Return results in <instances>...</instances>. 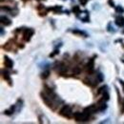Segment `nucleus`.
<instances>
[{
	"instance_id": "obj_1",
	"label": "nucleus",
	"mask_w": 124,
	"mask_h": 124,
	"mask_svg": "<svg viewBox=\"0 0 124 124\" xmlns=\"http://www.w3.org/2000/svg\"><path fill=\"white\" fill-rule=\"evenodd\" d=\"M89 117H90V115L86 114L85 112H83V113L77 112V113L74 114V118L78 122H86V121L89 120Z\"/></svg>"
},
{
	"instance_id": "obj_2",
	"label": "nucleus",
	"mask_w": 124,
	"mask_h": 124,
	"mask_svg": "<svg viewBox=\"0 0 124 124\" xmlns=\"http://www.w3.org/2000/svg\"><path fill=\"white\" fill-rule=\"evenodd\" d=\"M60 115H61L62 116L66 117V118H71L72 116H74L72 108H71L70 106H68V105H65V106L60 110Z\"/></svg>"
},
{
	"instance_id": "obj_3",
	"label": "nucleus",
	"mask_w": 124,
	"mask_h": 124,
	"mask_svg": "<svg viewBox=\"0 0 124 124\" xmlns=\"http://www.w3.org/2000/svg\"><path fill=\"white\" fill-rule=\"evenodd\" d=\"M41 97H42V100L45 102V104H46L48 107L53 108V105H54V100L48 93H46L45 92L44 93H41Z\"/></svg>"
},
{
	"instance_id": "obj_4",
	"label": "nucleus",
	"mask_w": 124,
	"mask_h": 124,
	"mask_svg": "<svg viewBox=\"0 0 124 124\" xmlns=\"http://www.w3.org/2000/svg\"><path fill=\"white\" fill-rule=\"evenodd\" d=\"M33 33H34V31L31 29V28H28V29H25L24 31H23V38H24V40L25 41H30L31 38V36L33 35Z\"/></svg>"
},
{
	"instance_id": "obj_5",
	"label": "nucleus",
	"mask_w": 124,
	"mask_h": 124,
	"mask_svg": "<svg viewBox=\"0 0 124 124\" xmlns=\"http://www.w3.org/2000/svg\"><path fill=\"white\" fill-rule=\"evenodd\" d=\"M86 70H87V73L89 75H92L94 71V59L93 58H91L89 62L87 63L86 65Z\"/></svg>"
},
{
	"instance_id": "obj_6",
	"label": "nucleus",
	"mask_w": 124,
	"mask_h": 124,
	"mask_svg": "<svg viewBox=\"0 0 124 124\" xmlns=\"http://www.w3.org/2000/svg\"><path fill=\"white\" fill-rule=\"evenodd\" d=\"M84 112L88 115H91V114H94L96 112H98V109H97V105H91L89 107H86L84 109Z\"/></svg>"
},
{
	"instance_id": "obj_7",
	"label": "nucleus",
	"mask_w": 124,
	"mask_h": 124,
	"mask_svg": "<svg viewBox=\"0 0 124 124\" xmlns=\"http://www.w3.org/2000/svg\"><path fill=\"white\" fill-rule=\"evenodd\" d=\"M4 65H5V67H7L9 69H12L14 67V61L9 56L5 55L4 56Z\"/></svg>"
},
{
	"instance_id": "obj_8",
	"label": "nucleus",
	"mask_w": 124,
	"mask_h": 124,
	"mask_svg": "<svg viewBox=\"0 0 124 124\" xmlns=\"http://www.w3.org/2000/svg\"><path fill=\"white\" fill-rule=\"evenodd\" d=\"M55 70H56V72H58L59 74L64 75V74L67 72L68 68H67V66H65L63 63H58V64H57V68H56Z\"/></svg>"
},
{
	"instance_id": "obj_9",
	"label": "nucleus",
	"mask_w": 124,
	"mask_h": 124,
	"mask_svg": "<svg viewBox=\"0 0 124 124\" xmlns=\"http://www.w3.org/2000/svg\"><path fill=\"white\" fill-rule=\"evenodd\" d=\"M115 22H116V26H118V27H123L124 26V16H116Z\"/></svg>"
},
{
	"instance_id": "obj_10",
	"label": "nucleus",
	"mask_w": 124,
	"mask_h": 124,
	"mask_svg": "<svg viewBox=\"0 0 124 124\" xmlns=\"http://www.w3.org/2000/svg\"><path fill=\"white\" fill-rule=\"evenodd\" d=\"M72 32L77 34V35H79V36H83V37H88V33L86 31H81V30H78V29H75V30H72Z\"/></svg>"
},
{
	"instance_id": "obj_11",
	"label": "nucleus",
	"mask_w": 124,
	"mask_h": 124,
	"mask_svg": "<svg viewBox=\"0 0 124 124\" xmlns=\"http://www.w3.org/2000/svg\"><path fill=\"white\" fill-rule=\"evenodd\" d=\"M1 23H2L3 25H5V26H10V25L12 24V21H11L7 16H1Z\"/></svg>"
},
{
	"instance_id": "obj_12",
	"label": "nucleus",
	"mask_w": 124,
	"mask_h": 124,
	"mask_svg": "<svg viewBox=\"0 0 124 124\" xmlns=\"http://www.w3.org/2000/svg\"><path fill=\"white\" fill-rule=\"evenodd\" d=\"M80 19L83 21V22H89V20H90V17H89V14H88V12H83V13H81V16H80Z\"/></svg>"
},
{
	"instance_id": "obj_13",
	"label": "nucleus",
	"mask_w": 124,
	"mask_h": 124,
	"mask_svg": "<svg viewBox=\"0 0 124 124\" xmlns=\"http://www.w3.org/2000/svg\"><path fill=\"white\" fill-rule=\"evenodd\" d=\"M2 77L3 78L5 79V80H7L8 82H9V84L10 85H12V79H11V77H10V74L8 73V72H4V71H2Z\"/></svg>"
},
{
	"instance_id": "obj_14",
	"label": "nucleus",
	"mask_w": 124,
	"mask_h": 124,
	"mask_svg": "<svg viewBox=\"0 0 124 124\" xmlns=\"http://www.w3.org/2000/svg\"><path fill=\"white\" fill-rule=\"evenodd\" d=\"M107 31H108L109 32H116V29L114 28V26L112 25L111 22L107 25Z\"/></svg>"
},
{
	"instance_id": "obj_15",
	"label": "nucleus",
	"mask_w": 124,
	"mask_h": 124,
	"mask_svg": "<svg viewBox=\"0 0 124 124\" xmlns=\"http://www.w3.org/2000/svg\"><path fill=\"white\" fill-rule=\"evenodd\" d=\"M73 13H74V14H76V15H79V14H81V11H80L79 6H74V7H73Z\"/></svg>"
},
{
	"instance_id": "obj_16",
	"label": "nucleus",
	"mask_w": 124,
	"mask_h": 124,
	"mask_svg": "<svg viewBox=\"0 0 124 124\" xmlns=\"http://www.w3.org/2000/svg\"><path fill=\"white\" fill-rule=\"evenodd\" d=\"M61 6H55V7H54V8H49L48 10L49 11H54V13H57V12H59V11H61Z\"/></svg>"
},
{
	"instance_id": "obj_17",
	"label": "nucleus",
	"mask_w": 124,
	"mask_h": 124,
	"mask_svg": "<svg viewBox=\"0 0 124 124\" xmlns=\"http://www.w3.org/2000/svg\"><path fill=\"white\" fill-rule=\"evenodd\" d=\"M49 76H50V71H49V70H46L45 72H43V73L41 74V78H43V79L48 78H49Z\"/></svg>"
},
{
	"instance_id": "obj_18",
	"label": "nucleus",
	"mask_w": 124,
	"mask_h": 124,
	"mask_svg": "<svg viewBox=\"0 0 124 124\" xmlns=\"http://www.w3.org/2000/svg\"><path fill=\"white\" fill-rule=\"evenodd\" d=\"M116 12L118 13V14H123L124 13V9L122 6H116Z\"/></svg>"
},
{
	"instance_id": "obj_19",
	"label": "nucleus",
	"mask_w": 124,
	"mask_h": 124,
	"mask_svg": "<svg viewBox=\"0 0 124 124\" xmlns=\"http://www.w3.org/2000/svg\"><path fill=\"white\" fill-rule=\"evenodd\" d=\"M103 79H104V76H103L101 73H99V74L96 75V80H97L98 82H102Z\"/></svg>"
},
{
	"instance_id": "obj_20",
	"label": "nucleus",
	"mask_w": 124,
	"mask_h": 124,
	"mask_svg": "<svg viewBox=\"0 0 124 124\" xmlns=\"http://www.w3.org/2000/svg\"><path fill=\"white\" fill-rule=\"evenodd\" d=\"M73 73H74L75 75H79V74L81 73V68H80V67H75L74 70H73Z\"/></svg>"
},
{
	"instance_id": "obj_21",
	"label": "nucleus",
	"mask_w": 124,
	"mask_h": 124,
	"mask_svg": "<svg viewBox=\"0 0 124 124\" xmlns=\"http://www.w3.org/2000/svg\"><path fill=\"white\" fill-rule=\"evenodd\" d=\"M39 66H40V68H43V69H46V68H48V67L50 66V63H48V62H44V63H42V64H40Z\"/></svg>"
},
{
	"instance_id": "obj_22",
	"label": "nucleus",
	"mask_w": 124,
	"mask_h": 124,
	"mask_svg": "<svg viewBox=\"0 0 124 124\" xmlns=\"http://www.w3.org/2000/svg\"><path fill=\"white\" fill-rule=\"evenodd\" d=\"M58 53H59V50H54V52L53 54H50V57H53V56H54V55H55L56 54H58Z\"/></svg>"
},
{
	"instance_id": "obj_23",
	"label": "nucleus",
	"mask_w": 124,
	"mask_h": 124,
	"mask_svg": "<svg viewBox=\"0 0 124 124\" xmlns=\"http://www.w3.org/2000/svg\"><path fill=\"white\" fill-rule=\"evenodd\" d=\"M79 2L81 3V5H83V6H85V5L87 4V2H88V0H79Z\"/></svg>"
},
{
	"instance_id": "obj_24",
	"label": "nucleus",
	"mask_w": 124,
	"mask_h": 124,
	"mask_svg": "<svg viewBox=\"0 0 124 124\" xmlns=\"http://www.w3.org/2000/svg\"><path fill=\"white\" fill-rule=\"evenodd\" d=\"M5 34V31L3 30V28H1V35H4Z\"/></svg>"
},
{
	"instance_id": "obj_25",
	"label": "nucleus",
	"mask_w": 124,
	"mask_h": 124,
	"mask_svg": "<svg viewBox=\"0 0 124 124\" xmlns=\"http://www.w3.org/2000/svg\"><path fill=\"white\" fill-rule=\"evenodd\" d=\"M120 83H121V85L123 86V88H124V81H121V80H120Z\"/></svg>"
},
{
	"instance_id": "obj_26",
	"label": "nucleus",
	"mask_w": 124,
	"mask_h": 124,
	"mask_svg": "<svg viewBox=\"0 0 124 124\" xmlns=\"http://www.w3.org/2000/svg\"><path fill=\"white\" fill-rule=\"evenodd\" d=\"M121 112L124 113V101H123V108H122V110H121Z\"/></svg>"
},
{
	"instance_id": "obj_27",
	"label": "nucleus",
	"mask_w": 124,
	"mask_h": 124,
	"mask_svg": "<svg viewBox=\"0 0 124 124\" xmlns=\"http://www.w3.org/2000/svg\"><path fill=\"white\" fill-rule=\"evenodd\" d=\"M122 61H123V62H124V60H122Z\"/></svg>"
},
{
	"instance_id": "obj_28",
	"label": "nucleus",
	"mask_w": 124,
	"mask_h": 124,
	"mask_svg": "<svg viewBox=\"0 0 124 124\" xmlns=\"http://www.w3.org/2000/svg\"><path fill=\"white\" fill-rule=\"evenodd\" d=\"M123 33H124V31H123Z\"/></svg>"
},
{
	"instance_id": "obj_29",
	"label": "nucleus",
	"mask_w": 124,
	"mask_h": 124,
	"mask_svg": "<svg viewBox=\"0 0 124 124\" xmlns=\"http://www.w3.org/2000/svg\"><path fill=\"white\" fill-rule=\"evenodd\" d=\"M38 1H39V0H38Z\"/></svg>"
}]
</instances>
